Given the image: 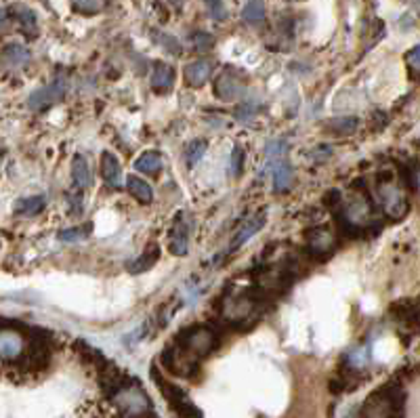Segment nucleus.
I'll return each instance as SVG.
<instances>
[{
  "label": "nucleus",
  "mask_w": 420,
  "mask_h": 418,
  "mask_svg": "<svg viewBox=\"0 0 420 418\" xmlns=\"http://www.w3.org/2000/svg\"><path fill=\"white\" fill-rule=\"evenodd\" d=\"M175 84V69L166 63H158L152 72V89L156 93H166Z\"/></svg>",
  "instance_id": "nucleus-13"
},
{
  "label": "nucleus",
  "mask_w": 420,
  "mask_h": 418,
  "mask_svg": "<svg viewBox=\"0 0 420 418\" xmlns=\"http://www.w3.org/2000/svg\"><path fill=\"white\" fill-rule=\"evenodd\" d=\"M63 95H65V84H63V80H55L53 84H49V86H45V89L34 91V93L30 95L28 106H30L34 112H42V110L51 108L53 103L61 101V99H63Z\"/></svg>",
  "instance_id": "nucleus-5"
},
{
  "label": "nucleus",
  "mask_w": 420,
  "mask_h": 418,
  "mask_svg": "<svg viewBox=\"0 0 420 418\" xmlns=\"http://www.w3.org/2000/svg\"><path fill=\"white\" fill-rule=\"evenodd\" d=\"M175 345H179L181 349H185L193 358H206L219 347V334L210 326H193L181 332L175 339Z\"/></svg>",
  "instance_id": "nucleus-2"
},
{
  "label": "nucleus",
  "mask_w": 420,
  "mask_h": 418,
  "mask_svg": "<svg viewBox=\"0 0 420 418\" xmlns=\"http://www.w3.org/2000/svg\"><path fill=\"white\" fill-rule=\"evenodd\" d=\"M4 57H6V61L15 63V65H21V63H25V61H30V53H28L25 47L13 43V45H8V47L4 49Z\"/></svg>",
  "instance_id": "nucleus-26"
},
{
  "label": "nucleus",
  "mask_w": 420,
  "mask_h": 418,
  "mask_svg": "<svg viewBox=\"0 0 420 418\" xmlns=\"http://www.w3.org/2000/svg\"><path fill=\"white\" fill-rule=\"evenodd\" d=\"M91 230L93 225L86 223V225H80V227H69V230H63L59 234L61 242H82L91 236Z\"/></svg>",
  "instance_id": "nucleus-24"
},
{
  "label": "nucleus",
  "mask_w": 420,
  "mask_h": 418,
  "mask_svg": "<svg viewBox=\"0 0 420 418\" xmlns=\"http://www.w3.org/2000/svg\"><path fill=\"white\" fill-rule=\"evenodd\" d=\"M242 169H244V152H242V147H234V152H232V175L240 177Z\"/></svg>",
  "instance_id": "nucleus-28"
},
{
  "label": "nucleus",
  "mask_w": 420,
  "mask_h": 418,
  "mask_svg": "<svg viewBox=\"0 0 420 418\" xmlns=\"http://www.w3.org/2000/svg\"><path fill=\"white\" fill-rule=\"evenodd\" d=\"M242 19L250 26H261L265 21V4L263 0H248L244 11H242Z\"/></svg>",
  "instance_id": "nucleus-19"
},
{
  "label": "nucleus",
  "mask_w": 420,
  "mask_h": 418,
  "mask_svg": "<svg viewBox=\"0 0 420 418\" xmlns=\"http://www.w3.org/2000/svg\"><path fill=\"white\" fill-rule=\"evenodd\" d=\"M406 61H408V65L414 74H420V45H416L414 49H410L406 53Z\"/></svg>",
  "instance_id": "nucleus-30"
},
{
  "label": "nucleus",
  "mask_w": 420,
  "mask_h": 418,
  "mask_svg": "<svg viewBox=\"0 0 420 418\" xmlns=\"http://www.w3.org/2000/svg\"><path fill=\"white\" fill-rule=\"evenodd\" d=\"M265 221H267V213H259V215H254V217L246 219V221L240 225V230L236 232L234 239H232V250H238V248L244 246V244L252 238V236H256V234L263 230Z\"/></svg>",
  "instance_id": "nucleus-9"
},
{
  "label": "nucleus",
  "mask_w": 420,
  "mask_h": 418,
  "mask_svg": "<svg viewBox=\"0 0 420 418\" xmlns=\"http://www.w3.org/2000/svg\"><path fill=\"white\" fill-rule=\"evenodd\" d=\"M45 206H47V198H45V196H30V198H21V200H17V204H15V213H17V215L32 217V215L42 213V208H45Z\"/></svg>",
  "instance_id": "nucleus-18"
},
{
  "label": "nucleus",
  "mask_w": 420,
  "mask_h": 418,
  "mask_svg": "<svg viewBox=\"0 0 420 418\" xmlns=\"http://www.w3.org/2000/svg\"><path fill=\"white\" fill-rule=\"evenodd\" d=\"M358 124H360L358 118H334L326 122V126L336 135H349L358 128Z\"/></svg>",
  "instance_id": "nucleus-22"
},
{
  "label": "nucleus",
  "mask_w": 420,
  "mask_h": 418,
  "mask_svg": "<svg viewBox=\"0 0 420 418\" xmlns=\"http://www.w3.org/2000/svg\"><path fill=\"white\" fill-rule=\"evenodd\" d=\"M13 13H15V17L19 19V23H21L28 32H34V30H36V15H34L32 9L17 4V6L13 9Z\"/></svg>",
  "instance_id": "nucleus-25"
},
{
  "label": "nucleus",
  "mask_w": 420,
  "mask_h": 418,
  "mask_svg": "<svg viewBox=\"0 0 420 418\" xmlns=\"http://www.w3.org/2000/svg\"><path fill=\"white\" fill-rule=\"evenodd\" d=\"M204 2L208 4V9H210V13H212V17H215V19H223V17H225L223 0H204Z\"/></svg>",
  "instance_id": "nucleus-32"
},
{
  "label": "nucleus",
  "mask_w": 420,
  "mask_h": 418,
  "mask_svg": "<svg viewBox=\"0 0 420 418\" xmlns=\"http://www.w3.org/2000/svg\"><path fill=\"white\" fill-rule=\"evenodd\" d=\"M215 91H217V97L223 99V101H232L236 97H240L244 93V86L240 84V78H234L229 74H221L215 82Z\"/></svg>",
  "instance_id": "nucleus-10"
},
{
  "label": "nucleus",
  "mask_w": 420,
  "mask_h": 418,
  "mask_svg": "<svg viewBox=\"0 0 420 418\" xmlns=\"http://www.w3.org/2000/svg\"><path fill=\"white\" fill-rule=\"evenodd\" d=\"M158 40H160V43H164V49H166L169 53H175V55H179L181 53V47H179V43H177V38L166 36V34H160V36H158Z\"/></svg>",
  "instance_id": "nucleus-31"
},
{
  "label": "nucleus",
  "mask_w": 420,
  "mask_h": 418,
  "mask_svg": "<svg viewBox=\"0 0 420 418\" xmlns=\"http://www.w3.org/2000/svg\"><path fill=\"white\" fill-rule=\"evenodd\" d=\"M187 244H189V230H187L185 217H179L177 223L173 225V232H171V246H169V250L175 256H185L187 250H189Z\"/></svg>",
  "instance_id": "nucleus-12"
},
{
  "label": "nucleus",
  "mask_w": 420,
  "mask_h": 418,
  "mask_svg": "<svg viewBox=\"0 0 420 418\" xmlns=\"http://www.w3.org/2000/svg\"><path fill=\"white\" fill-rule=\"evenodd\" d=\"M378 200L391 219L399 221L408 215V208H410L408 198L397 185H393L391 179H378Z\"/></svg>",
  "instance_id": "nucleus-4"
},
{
  "label": "nucleus",
  "mask_w": 420,
  "mask_h": 418,
  "mask_svg": "<svg viewBox=\"0 0 420 418\" xmlns=\"http://www.w3.org/2000/svg\"><path fill=\"white\" fill-rule=\"evenodd\" d=\"M212 65L208 61H193L185 67V80L189 86H202L208 78H210Z\"/></svg>",
  "instance_id": "nucleus-15"
},
{
  "label": "nucleus",
  "mask_w": 420,
  "mask_h": 418,
  "mask_svg": "<svg viewBox=\"0 0 420 418\" xmlns=\"http://www.w3.org/2000/svg\"><path fill=\"white\" fill-rule=\"evenodd\" d=\"M162 166H164V162L158 152H143L135 160V171H139L143 175H158L162 171Z\"/></svg>",
  "instance_id": "nucleus-16"
},
{
  "label": "nucleus",
  "mask_w": 420,
  "mask_h": 418,
  "mask_svg": "<svg viewBox=\"0 0 420 418\" xmlns=\"http://www.w3.org/2000/svg\"><path fill=\"white\" fill-rule=\"evenodd\" d=\"M206 147H208V143H206L204 139H195V141H191V143L187 145V152H185L187 166H195V164L202 160V156L206 154Z\"/></svg>",
  "instance_id": "nucleus-21"
},
{
  "label": "nucleus",
  "mask_w": 420,
  "mask_h": 418,
  "mask_svg": "<svg viewBox=\"0 0 420 418\" xmlns=\"http://www.w3.org/2000/svg\"><path fill=\"white\" fill-rule=\"evenodd\" d=\"M406 402L408 395L402 383L397 378L389 380L363 402L360 418H406Z\"/></svg>",
  "instance_id": "nucleus-1"
},
{
  "label": "nucleus",
  "mask_w": 420,
  "mask_h": 418,
  "mask_svg": "<svg viewBox=\"0 0 420 418\" xmlns=\"http://www.w3.org/2000/svg\"><path fill=\"white\" fill-rule=\"evenodd\" d=\"M175 414L179 418H204L202 417V412L191 404V402H187V404H183L179 410H175Z\"/></svg>",
  "instance_id": "nucleus-29"
},
{
  "label": "nucleus",
  "mask_w": 420,
  "mask_h": 418,
  "mask_svg": "<svg viewBox=\"0 0 420 418\" xmlns=\"http://www.w3.org/2000/svg\"><path fill=\"white\" fill-rule=\"evenodd\" d=\"M336 246L334 234L328 227H317L309 232V252L313 259H326Z\"/></svg>",
  "instance_id": "nucleus-7"
},
{
  "label": "nucleus",
  "mask_w": 420,
  "mask_h": 418,
  "mask_svg": "<svg viewBox=\"0 0 420 418\" xmlns=\"http://www.w3.org/2000/svg\"><path fill=\"white\" fill-rule=\"evenodd\" d=\"M158 256H160L158 244H149L147 250H145L141 256H137L135 261L128 263V271H130V273H143V271H147V269L154 267V263L158 261Z\"/></svg>",
  "instance_id": "nucleus-17"
},
{
  "label": "nucleus",
  "mask_w": 420,
  "mask_h": 418,
  "mask_svg": "<svg viewBox=\"0 0 420 418\" xmlns=\"http://www.w3.org/2000/svg\"><path fill=\"white\" fill-rule=\"evenodd\" d=\"M269 169H271V177H273V189L278 193L286 191L293 187V179H295V173H293V166L286 158H278V160H271L269 162Z\"/></svg>",
  "instance_id": "nucleus-8"
},
{
  "label": "nucleus",
  "mask_w": 420,
  "mask_h": 418,
  "mask_svg": "<svg viewBox=\"0 0 420 418\" xmlns=\"http://www.w3.org/2000/svg\"><path fill=\"white\" fill-rule=\"evenodd\" d=\"M72 177H74V185L78 189H89L93 185V171H91V164L86 162V158L82 154L74 156V162H72Z\"/></svg>",
  "instance_id": "nucleus-14"
},
{
  "label": "nucleus",
  "mask_w": 420,
  "mask_h": 418,
  "mask_svg": "<svg viewBox=\"0 0 420 418\" xmlns=\"http://www.w3.org/2000/svg\"><path fill=\"white\" fill-rule=\"evenodd\" d=\"M30 341L15 328H0V366L11 372L17 370L28 354Z\"/></svg>",
  "instance_id": "nucleus-3"
},
{
  "label": "nucleus",
  "mask_w": 420,
  "mask_h": 418,
  "mask_svg": "<svg viewBox=\"0 0 420 418\" xmlns=\"http://www.w3.org/2000/svg\"><path fill=\"white\" fill-rule=\"evenodd\" d=\"M288 154V141L286 139H271L265 147V156L267 160H278V158H286Z\"/></svg>",
  "instance_id": "nucleus-23"
},
{
  "label": "nucleus",
  "mask_w": 420,
  "mask_h": 418,
  "mask_svg": "<svg viewBox=\"0 0 420 418\" xmlns=\"http://www.w3.org/2000/svg\"><path fill=\"white\" fill-rule=\"evenodd\" d=\"M193 45H195V49L198 51H210L212 49V45H215V38L210 36V34H206V32H195L193 34Z\"/></svg>",
  "instance_id": "nucleus-27"
},
{
  "label": "nucleus",
  "mask_w": 420,
  "mask_h": 418,
  "mask_svg": "<svg viewBox=\"0 0 420 418\" xmlns=\"http://www.w3.org/2000/svg\"><path fill=\"white\" fill-rule=\"evenodd\" d=\"M326 206L328 208H336L341 202H343V198H341V191H336V189H332V191H328V196H326Z\"/></svg>",
  "instance_id": "nucleus-33"
},
{
  "label": "nucleus",
  "mask_w": 420,
  "mask_h": 418,
  "mask_svg": "<svg viewBox=\"0 0 420 418\" xmlns=\"http://www.w3.org/2000/svg\"><path fill=\"white\" fill-rule=\"evenodd\" d=\"M101 175H103V179H106V183H108L110 187H114V189L122 187L120 162H118V158H116L114 154H110V152H103V156H101Z\"/></svg>",
  "instance_id": "nucleus-11"
},
{
  "label": "nucleus",
  "mask_w": 420,
  "mask_h": 418,
  "mask_svg": "<svg viewBox=\"0 0 420 418\" xmlns=\"http://www.w3.org/2000/svg\"><path fill=\"white\" fill-rule=\"evenodd\" d=\"M391 315L406 326L410 332H419L420 330V307L414 300H399L391 305Z\"/></svg>",
  "instance_id": "nucleus-6"
},
{
  "label": "nucleus",
  "mask_w": 420,
  "mask_h": 418,
  "mask_svg": "<svg viewBox=\"0 0 420 418\" xmlns=\"http://www.w3.org/2000/svg\"><path fill=\"white\" fill-rule=\"evenodd\" d=\"M419 187H420V175H419Z\"/></svg>",
  "instance_id": "nucleus-34"
},
{
  "label": "nucleus",
  "mask_w": 420,
  "mask_h": 418,
  "mask_svg": "<svg viewBox=\"0 0 420 418\" xmlns=\"http://www.w3.org/2000/svg\"><path fill=\"white\" fill-rule=\"evenodd\" d=\"M126 187H128V191L141 202V204H149L152 200H154V191H152V187L145 183L143 179H139V177H128L126 181Z\"/></svg>",
  "instance_id": "nucleus-20"
}]
</instances>
